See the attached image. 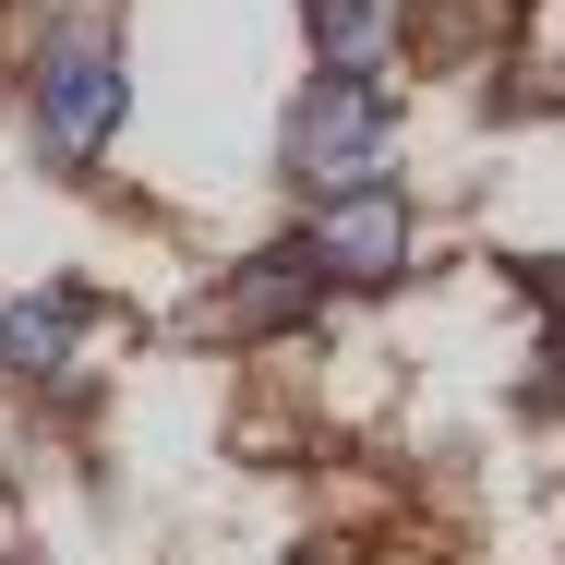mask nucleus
<instances>
[{
	"label": "nucleus",
	"mask_w": 565,
	"mask_h": 565,
	"mask_svg": "<svg viewBox=\"0 0 565 565\" xmlns=\"http://www.w3.org/2000/svg\"><path fill=\"white\" fill-rule=\"evenodd\" d=\"M385 145H397V97L373 85V73H326L289 132H277V157H289V181L326 205V193H361V181H385Z\"/></svg>",
	"instance_id": "1"
},
{
	"label": "nucleus",
	"mask_w": 565,
	"mask_h": 565,
	"mask_svg": "<svg viewBox=\"0 0 565 565\" xmlns=\"http://www.w3.org/2000/svg\"><path fill=\"white\" fill-rule=\"evenodd\" d=\"M120 109H132V85H120L109 36H97V24L49 36V61H36V157H49V169H85L120 132Z\"/></svg>",
	"instance_id": "2"
},
{
	"label": "nucleus",
	"mask_w": 565,
	"mask_h": 565,
	"mask_svg": "<svg viewBox=\"0 0 565 565\" xmlns=\"http://www.w3.org/2000/svg\"><path fill=\"white\" fill-rule=\"evenodd\" d=\"M301 253L326 265V289H397V265H409V193H397V181L326 193V205H313V241H301Z\"/></svg>",
	"instance_id": "3"
},
{
	"label": "nucleus",
	"mask_w": 565,
	"mask_h": 565,
	"mask_svg": "<svg viewBox=\"0 0 565 565\" xmlns=\"http://www.w3.org/2000/svg\"><path fill=\"white\" fill-rule=\"evenodd\" d=\"M85 326H97V301H85V289H24V301L0 313V373H12V385L61 373V361L85 349Z\"/></svg>",
	"instance_id": "4"
},
{
	"label": "nucleus",
	"mask_w": 565,
	"mask_h": 565,
	"mask_svg": "<svg viewBox=\"0 0 565 565\" xmlns=\"http://www.w3.org/2000/svg\"><path fill=\"white\" fill-rule=\"evenodd\" d=\"M313 301H326V265H313L301 241H277V253H253V265L228 277V326H241V338H265V326H301Z\"/></svg>",
	"instance_id": "5"
},
{
	"label": "nucleus",
	"mask_w": 565,
	"mask_h": 565,
	"mask_svg": "<svg viewBox=\"0 0 565 565\" xmlns=\"http://www.w3.org/2000/svg\"><path fill=\"white\" fill-rule=\"evenodd\" d=\"M301 36H313L326 73H373V61L409 36V12H397V0H301Z\"/></svg>",
	"instance_id": "6"
},
{
	"label": "nucleus",
	"mask_w": 565,
	"mask_h": 565,
	"mask_svg": "<svg viewBox=\"0 0 565 565\" xmlns=\"http://www.w3.org/2000/svg\"><path fill=\"white\" fill-rule=\"evenodd\" d=\"M554 385H565V301H554Z\"/></svg>",
	"instance_id": "7"
}]
</instances>
